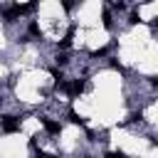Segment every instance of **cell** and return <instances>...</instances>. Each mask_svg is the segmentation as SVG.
<instances>
[{
  "instance_id": "obj_1",
  "label": "cell",
  "mask_w": 158,
  "mask_h": 158,
  "mask_svg": "<svg viewBox=\"0 0 158 158\" xmlns=\"http://www.w3.org/2000/svg\"><path fill=\"white\" fill-rule=\"evenodd\" d=\"M64 91H67L69 96H79V94L84 91V81H81V79H74V81H67V84H64Z\"/></svg>"
},
{
  "instance_id": "obj_2",
  "label": "cell",
  "mask_w": 158,
  "mask_h": 158,
  "mask_svg": "<svg viewBox=\"0 0 158 158\" xmlns=\"http://www.w3.org/2000/svg\"><path fill=\"white\" fill-rule=\"evenodd\" d=\"M0 126H2V131H5V133H15V131L20 128V123H17V118H12V116H2V121H0Z\"/></svg>"
},
{
  "instance_id": "obj_3",
  "label": "cell",
  "mask_w": 158,
  "mask_h": 158,
  "mask_svg": "<svg viewBox=\"0 0 158 158\" xmlns=\"http://www.w3.org/2000/svg\"><path fill=\"white\" fill-rule=\"evenodd\" d=\"M42 123H44V128H47L49 133H59V123H57V121H52V118H42Z\"/></svg>"
},
{
  "instance_id": "obj_4",
  "label": "cell",
  "mask_w": 158,
  "mask_h": 158,
  "mask_svg": "<svg viewBox=\"0 0 158 158\" xmlns=\"http://www.w3.org/2000/svg\"><path fill=\"white\" fill-rule=\"evenodd\" d=\"M72 37H74V30H69V32L64 35V40L59 42V47H69V44H72Z\"/></svg>"
},
{
  "instance_id": "obj_5",
  "label": "cell",
  "mask_w": 158,
  "mask_h": 158,
  "mask_svg": "<svg viewBox=\"0 0 158 158\" xmlns=\"http://www.w3.org/2000/svg\"><path fill=\"white\" fill-rule=\"evenodd\" d=\"M101 20H104V27H109V30H111V25H114V22H111V12H109V10H104Z\"/></svg>"
},
{
  "instance_id": "obj_6",
  "label": "cell",
  "mask_w": 158,
  "mask_h": 158,
  "mask_svg": "<svg viewBox=\"0 0 158 158\" xmlns=\"http://www.w3.org/2000/svg\"><path fill=\"white\" fill-rule=\"evenodd\" d=\"M69 121H72V123H77V126H84V121L79 118V114H74V111H69Z\"/></svg>"
},
{
  "instance_id": "obj_7",
  "label": "cell",
  "mask_w": 158,
  "mask_h": 158,
  "mask_svg": "<svg viewBox=\"0 0 158 158\" xmlns=\"http://www.w3.org/2000/svg\"><path fill=\"white\" fill-rule=\"evenodd\" d=\"M106 158H126L121 151H111V153H106Z\"/></svg>"
},
{
  "instance_id": "obj_8",
  "label": "cell",
  "mask_w": 158,
  "mask_h": 158,
  "mask_svg": "<svg viewBox=\"0 0 158 158\" xmlns=\"http://www.w3.org/2000/svg\"><path fill=\"white\" fill-rule=\"evenodd\" d=\"M30 32H32V35H40V27H37V25L32 22V25H30Z\"/></svg>"
},
{
  "instance_id": "obj_9",
  "label": "cell",
  "mask_w": 158,
  "mask_h": 158,
  "mask_svg": "<svg viewBox=\"0 0 158 158\" xmlns=\"http://www.w3.org/2000/svg\"><path fill=\"white\" fill-rule=\"evenodd\" d=\"M35 158H52V156H49V153H42V151H37V153H35Z\"/></svg>"
},
{
  "instance_id": "obj_10",
  "label": "cell",
  "mask_w": 158,
  "mask_h": 158,
  "mask_svg": "<svg viewBox=\"0 0 158 158\" xmlns=\"http://www.w3.org/2000/svg\"><path fill=\"white\" fill-rule=\"evenodd\" d=\"M151 25H153V27H156V30H158V17H156V20H153V22H151Z\"/></svg>"
}]
</instances>
